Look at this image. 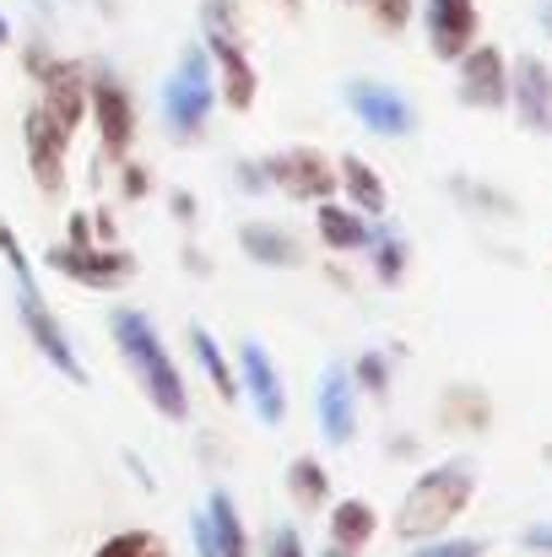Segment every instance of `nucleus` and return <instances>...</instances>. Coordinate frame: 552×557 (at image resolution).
I'll list each match as a JSON object with an SVG mask.
<instances>
[{
    "mask_svg": "<svg viewBox=\"0 0 552 557\" xmlns=\"http://www.w3.org/2000/svg\"><path fill=\"white\" fill-rule=\"evenodd\" d=\"M336 195H342L353 211H364V216H384V211H390V189L373 174V163L358 158V152H342V158H336Z\"/></svg>",
    "mask_w": 552,
    "mask_h": 557,
    "instance_id": "nucleus-19",
    "label": "nucleus"
},
{
    "mask_svg": "<svg viewBox=\"0 0 552 557\" xmlns=\"http://www.w3.org/2000/svg\"><path fill=\"white\" fill-rule=\"evenodd\" d=\"M206 531H211V547L217 557H255L249 547V531H244V515H238V504H233V493L228 487H211V498H206Z\"/></svg>",
    "mask_w": 552,
    "mask_h": 557,
    "instance_id": "nucleus-20",
    "label": "nucleus"
},
{
    "mask_svg": "<svg viewBox=\"0 0 552 557\" xmlns=\"http://www.w3.org/2000/svg\"><path fill=\"white\" fill-rule=\"evenodd\" d=\"M422 33H428V54L444 60V65H455L477 44L482 11H477V0H428L422 5Z\"/></svg>",
    "mask_w": 552,
    "mask_h": 557,
    "instance_id": "nucleus-13",
    "label": "nucleus"
},
{
    "mask_svg": "<svg viewBox=\"0 0 552 557\" xmlns=\"http://www.w3.org/2000/svg\"><path fill=\"white\" fill-rule=\"evenodd\" d=\"M260 169H266V185L298 206H320L336 195V158L320 147H282V152L260 158Z\"/></svg>",
    "mask_w": 552,
    "mask_h": 557,
    "instance_id": "nucleus-9",
    "label": "nucleus"
},
{
    "mask_svg": "<svg viewBox=\"0 0 552 557\" xmlns=\"http://www.w3.org/2000/svg\"><path fill=\"white\" fill-rule=\"evenodd\" d=\"M353 5H358V0H353Z\"/></svg>",
    "mask_w": 552,
    "mask_h": 557,
    "instance_id": "nucleus-41",
    "label": "nucleus"
},
{
    "mask_svg": "<svg viewBox=\"0 0 552 557\" xmlns=\"http://www.w3.org/2000/svg\"><path fill=\"white\" fill-rule=\"evenodd\" d=\"M184 347H189V358L200 363V373L211 379V389H217L228 406H238V400H244V395H238V373H233V363H228V352L217 347V336H211L200 320H189V325H184Z\"/></svg>",
    "mask_w": 552,
    "mask_h": 557,
    "instance_id": "nucleus-21",
    "label": "nucleus"
},
{
    "mask_svg": "<svg viewBox=\"0 0 552 557\" xmlns=\"http://www.w3.org/2000/svg\"><path fill=\"white\" fill-rule=\"evenodd\" d=\"M471 498H477V460H466V455L439 460V466H428V471L401 493L390 531H395L406 547L433 542V536H444V531L471 509Z\"/></svg>",
    "mask_w": 552,
    "mask_h": 557,
    "instance_id": "nucleus-2",
    "label": "nucleus"
},
{
    "mask_svg": "<svg viewBox=\"0 0 552 557\" xmlns=\"http://www.w3.org/2000/svg\"><path fill=\"white\" fill-rule=\"evenodd\" d=\"M287 498L298 515H320L331 509V471L320 455H293L287 460Z\"/></svg>",
    "mask_w": 552,
    "mask_h": 557,
    "instance_id": "nucleus-22",
    "label": "nucleus"
},
{
    "mask_svg": "<svg viewBox=\"0 0 552 557\" xmlns=\"http://www.w3.org/2000/svg\"><path fill=\"white\" fill-rule=\"evenodd\" d=\"M200 49H206L211 76H217V103L233 114H249L260 98V71H255L249 44H244L238 0H200Z\"/></svg>",
    "mask_w": 552,
    "mask_h": 557,
    "instance_id": "nucleus-4",
    "label": "nucleus"
},
{
    "mask_svg": "<svg viewBox=\"0 0 552 557\" xmlns=\"http://www.w3.org/2000/svg\"><path fill=\"white\" fill-rule=\"evenodd\" d=\"M5 44H11V16L0 11V49H5Z\"/></svg>",
    "mask_w": 552,
    "mask_h": 557,
    "instance_id": "nucleus-37",
    "label": "nucleus"
},
{
    "mask_svg": "<svg viewBox=\"0 0 552 557\" xmlns=\"http://www.w3.org/2000/svg\"><path fill=\"white\" fill-rule=\"evenodd\" d=\"M0 260H5L11 287H16V320H22L27 342L38 347V358L60 373L65 384H87V363H82V352H76L71 331L60 325V314L49 309V298L38 293V271H33V260H27L22 238H16V227H11L5 216H0Z\"/></svg>",
    "mask_w": 552,
    "mask_h": 557,
    "instance_id": "nucleus-3",
    "label": "nucleus"
},
{
    "mask_svg": "<svg viewBox=\"0 0 552 557\" xmlns=\"http://www.w3.org/2000/svg\"><path fill=\"white\" fill-rule=\"evenodd\" d=\"M266 557H315L309 553V542H304V531L293 525V520H282L271 536H266Z\"/></svg>",
    "mask_w": 552,
    "mask_h": 557,
    "instance_id": "nucleus-29",
    "label": "nucleus"
},
{
    "mask_svg": "<svg viewBox=\"0 0 552 557\" xmlns=\"http://www.w3.org/2000/svg\"><path fill=\"white\" fill-rule=\"evenodd\" d=\"M87 125H93L98 158L109 169H120L125 158H136L142 109H136V92L125 87V76L114 65H87Z\"/></svg>",
    "mask_w": 552,
    "mask_h": 557,
    "instance_id": "nucleus-5",
    "label": "nucleus"
},
{
    "mask_svg": "<svg viewBox=\"0 0 552 557\" xmlns=\"http://www.w3.org/2000/svg\"><path fill=\"white\" fill-rule=\"evenodd\" d=\"M520 542H526L531 553H552V525H526V531H520Z\"/></svg>",
    "mask_w": 552,
    "mask_h": 557,
    "instance_id": "nucleus-35",
    "label": "nucleus"
},
{
    "mask_svg": "<svg viewBox=\"0 0 552 557\" xmlns=\"http://www.w3.org/2000/svg\"><path fill=\"white\" fill-rule=\"evenodd\" d=\"M455 98L466 109H482V114H499L510 103V60L499 44H471L461 60H455Z\"/></svg>",
    "mask_w": 552,
    "mask_h": 557,
    "instance_id": "nucleus-11",
    "label": "nucleus"
},
{
    "mask_svg": "<svg viewBox=\"0 0 552 557\" xmlns=\"http://www.w3.org/2000/svg\"><path fill=\"white\" fill-rule=\"evenodd\" d=\"M439 417H444V428H471V433H482V428L493 422V400H488L482 389H471V384H450L444 400H439Z\"/></svg>",
    "mask_w": 552,
    "mask_h": 557,
    "instance_id": "nucleus-24",
    "label": "nucleus"
},
{
    "mask_svg": "<svg viewBox=\"0 0 552 557\" xmlns=\"http://www.w3.org/2000/svg\"><path fill=\"white\" fill-rule=\"evenodd\" d=\"M238 249L266 271H298L304 265L298 233L282 227V222H238Z\"/></svg>",
    "mask_w": 552,
    "mask_h": 557,
    "instance_id": "nucleus-16",
    "label": "nucleus"
},
{
    "mask_svg": "<svg viewBox=\"0 0 552 557\" xmlns=\"http://www.w3.org/2000/svg\"><path fill=\"white\" fill-rule=\"evenodd\" d=\"M44 265H49L54 276L87 287V293H114V287H125V282L142 271L136 255L120 249V244H65V238H60L54 249H44Z\"/></svg>",
    "mask_w": 552,
    "mask_h": 557,
    "instance_id": "nucleus-8",
    "label": "nucleus"
},
{
    "mask_svg": "<svg viewBox=\"0 0 552 557\" xmlns=\"http://www.w3.org/2000/svg\"><path fill=\"white\" fill-rule=\"evenodd\" d=\"M211 109H217V76H211V60L200 44H184L180 65L169 71L163 82V120H169V136L180 147H195L211 125Z\"/></svg>",
    "mask_w": 552,
    "mask_h": 557,
    "instance_id": "nucleus-6",
    "label": "nucleus"
},
{
    "mask_svg": "<svg viewBox=\"0 0 552 557\" xmlns=\"http://www.w3.org/2000/svg\"><path fill=\"white\" fill-rule=\"evenodd\" d=\"M169 211H174V222H180V227H195V216H200L189 189H169Z\"/></svg>",
    "mask_w": 552,
    "mask_h": 557,
    "instance_id": "nucleus-34",
    "label": "nucleus"
},
{
    "mask_svg": "<svg viewBox=\"0 0 552 557\" xmlns=\"http://www.w3.org/2000/svg\"><path fill=\"white\" fill-rule=\"evenodd\" d=\"M358 5H368V16H373V27L379 33H406L412 27V16H417V0H358Z\"/></svg>",
    "mask_w": 552,
    "mask_h": 557,
    "instance_id": "nucleus-27",
    "label": "nucleus"
},
{
    "mask_svg": "<svg viewBox=\"0 0 552 557\" xmlns=\"http://www.w3.org/2000/svg\"><path fill=\"white\" fill-rule=\"evenodd\" d=\"M342 103L353 109V120L364 125L368 136H384V141H406L417 136V103L390 87V82H373V76H353L342 87Z\"/></svg>",
    "mask_w": 552,
    "mask_h": 557,
    "instance_id": "nucleus-10",
    "label": "nucleus"
},
{
    "mask_svg": "<svg viewBox=\"0 0 552 557\" xmlns=\"http://www.w3.org/2000/svg\"><path fill=\"white\" fill-rule=\"evenodd\" d=\"M542 27H548V38H552V0L542 5Z\"/></svg>",
    "mask_w": 552,
    "mask_h": 557,
    "instance_id": "nucleus-39",
    "label": "nucleus"
},
{
    "mask_svg": "<svg viewBox=\"0 0 552 557\" xmlns=\"http://www.w3.org/2000/svg\"><path fill=\"white\" fill-rule=\"evenodd\" d=\"M109 336H114V352L125 373L136 379V389L147 395V406L169 422H189V384H184L180 363L158 331V320L147 309H109Z\"/></svg>",
    "mask_w": 552,
    "mask_h": 557,
    "instance_id": "nucleus-1",
    "label": "nucleus"
},
{
    "mask_svg": "<svg viewBox=\"0 0 552 557\" xmlns=\"http://www.w3.org/2000/svg\"><path fill=\"white\" fill-rule=\"evenodd\" d=\"M71 131L44 109V103H33L27 114H22V158H27V180L38 195H49V200H65V189H71Z\"/></svg>",
    "mask_w": 552,
    "mask_h": 557,
    "instance_id": "nucleus-7",
    "label": "nucleus"
},
{
    "mask_svg": "<svg viewBox=\"0 0 552 557\" xmlns=\"http://www.w3.org/2000/svg\"><path fill=\"white\" fill-rule=\"evenodd\" d=\"M65 244H98V233H93V211H71L65 216Z\"/></svg>",
    "mask_w": 552,
    "mask_h": 557,
    "instance_id": "nucleus-33",
    "label": "nucleus"
},
{
    "mask_svg": "<svg viewBox=\"0 0 552 557\" xmlns=\"http://www.w3.org/2000/svg\"><path fill=\"white\" fill-rule=\"evenodd\" d=\"M315 557H347V553H336V547H331V542H326V547H320V553Z\"/></svg>",
    "mask_w": 552,
    "mask_h": 557,
    "instance_id": "nucleus-40",
    "label": "nucleus"
},
{
    "mask_svg": "<svg viewBox=\"0 0 552 557\" xmlns=\"http://www.w3.org/2000/svg\"><path fill=\"white\" fill-rule=\"evenodd\" d=\"M233 185L244 189V195H266V169H260V163H255V158H238V163H233Z\"/></svg>",
    "mask_w": 552,
    "mask_h": 557,
    "instance_id": "nucleus-32",
    "label": "nucleus"
},
{
    "mask_svg": "<svg viewBox=\"0 0 552 557\" xmlns=\"http://www.w3.org/2000/svg\"><path fill=\"white\" fill-rule=\"evenodd\" d=\"M315 411H320V433L331 449H347L358 438V384L342 363L320 373V395H315Z\"/></svg>",
    "mask_w": 552,
    "mask_h": 557,
    "instance_id": "nucleus-15",
    "label": "nucleus"
},
{
    "mask_svg": "<svg viewBox=\"0 0 552 557\" xmlns=\"http://www.w3.org/2000/svg\"><path fill=\"white\" fill-rule=\"evenodd\" d=\"M347 373H353V384H358L364 395H373V400L390 395V358H384V352H358Z\"/></svg>",
    "mask_w": 552,
    "mask_h": 557,
    "instance_id": "nucleus-26",
    "label": "nucleus"
},
{
    "mask_svg": "<svg viewBox=\"0 0 552 557\" xmlns=\"http://www.w3.org/2000/svg\"><path fill=\"white\" fill-rule=\"evenodd\" d=\"M271 5H277V11H287V16H298V11H304V0H271Z\"/></svg>",
    "mask_w": 552,
    "mask_h": 557,
    "instance_id": "nucleus-36",
    "label": "nucleus"
},
{
    "mask_svg": "<svg viewBox=\"0 0 552 557\" xmlns=\"http://www.w3.org/2000/svg\"><path fill=\"white\" fill-rule=\"evenodd\" d=\"M488 553V542H477V536H433V542H417L406 557H482Z\"/></svg>",
    "mask_w": 552,
    "mask_h": 557,
    "instance_id": "nucleus-28",
    "label": "nucleus"
},
{
    "mask_svg": "<svg viewBox=\"0 0 552 557\" xmlns=\"http://www.w3.org/2000/svg\"><path fill=\"white\" fill-rule=\"evenodd\" d=\"M38 5V16H54V0H33Z\"/></svg>",
    "mask_w": 552,
    "mask_h": 557,
    "instance_id": "nucleus-38",
    "label": "nucleus"
},
{
    "mask_svg": "<svg viewBox=\"0 0 552 557\" xmlns=\"http://www.w3.org/2000/svg\"><path fill=\"white\" fill-rule=\"evenodd\" d=\"M233 373H238V395L255 406V417H260L266 428H282V422H287V384H282L277 358H271L260 342H244L238 358H233Z\"/></svg>",
    "mask_w": 552,
    "mask_h": 557,
    "instance_id": "nucleus-12",
    "label": "nucleus"
},
{
    "mask_svg": "<svg viewBox=\"0 0 552 557\" xmlns=\"http://www.w3.org/2000/svg\"><path fill=\"white\" fill-rule=\"evenodd\" d=\"M373 536H379V509L368 498H342V504L331 498V509H326V542L336 553L364 557Z\"/></svg>",
    "mask_w": 552,
    "mask_h": 557,
    "instance_id": "nucleus-18",
    "label": "nucleus"
},
{
    "mask_svg": "<svg viewBox=\"0 0 552 557\" xmlns=\"http://www.w3.org/2000/svg\"><path fill=\"white\" fill-rule=\"evenodd\" d=\"M120 195H125L131 206L152 195V174H147V163H136V158H125V163H120Z\"/></svg>",
    "mask_w": 552,
    "mask_h": 557,
    "instance_id": "nucleus-30",
    "label": "nucleus"
},
{
    "mask_svg": "<svg viewBox=\"0 0 552 557\" xmlns=\"http://www.w3.org/2000/svg\"><path fill=\"white\" fill-rule=\"evenodd\" d=\"M315 233H320V244H326L331 255H364L368 244H373V216L342 206V200L331 195V200L315 206Z\"/></svg>",
    "mask_w": 552,
    "mask_h": 557,
    "instance_id": "nucleus-17",
    "label": "nucleus"
},
{
    "mask_svg": "<svg viewBox=\"0 0 552 557\" xmlns=\"http://www.w3.org/2000/svg\"><path fill=\"white\" fill-rule=\"evenodd\" d=\"M368 265H373V276L384 282V287H395L401 276H406V260H412V244L395 233V227H373V244L364 249Z\"/></svg>",
    "mask_w": 552,
    "mask_h": 557,
    "instance_id": "nucleus-25",
    "label": "nucleus"
},
{
    "mask_svg": "<svg viewBox=\"0 0 552 557\" xmlns=\"http://www.w3.org/2000/svg\"><path fill=\"white\" fill-rule=\"evenodd\" d=\"M455 195H461V200H482V206H477V211H499V216H510V211H515V206H510V195H499V189H482V185H466V180H455Z\"/></svg>",
    "mask_w": 552,
    "mask_h": 557,
    "instance_id": "nucleus-31",
    "label": "nucleus"
},
{
    "mask_svg": "<svg viewBox=\"0 0 552 557\" xmlns=\"http://www.w3.org/2000/svg\"><path fill=\"white\" fill-rule=\"evenodd\" d=\"M510 103H515V120L531 136H552V65L548 60L520 54L510 65Z\"/></svg>",
    "mask_w": 552,
    "mask_h": 557,
    "instance_id": "nucleus-14",
    "label": "nucleus"
},
{
    "mask_svg": "<svg viewBox=\"0 0 552 557\" xmlns=\"http://www.w3.org/2000/svg\"><path fill=\"white\" fill-rule=\"evenodd\" d=\"M87 557H174V542L152 525H125V531H109Z\"/></svg>",
    "mask_w": 552,
    "mask_h": 557,
    "instance_id": "nucleus-23",
    "label": "nucleus"
}]
</instances>
